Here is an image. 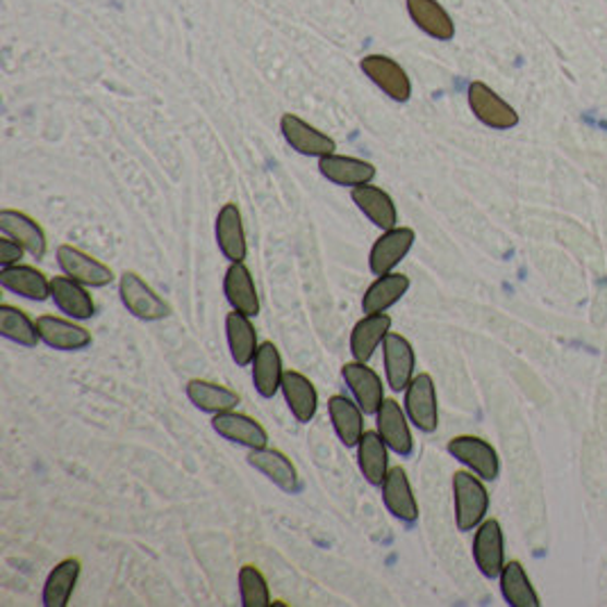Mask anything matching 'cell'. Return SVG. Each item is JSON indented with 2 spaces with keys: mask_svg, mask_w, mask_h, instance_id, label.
Masks as SVG:
<instances>
[{
  "mask_svg": "<svg viewBox=\"0 0 607 607\" xmlns=\"http://www.w3.org/2000/svg\"><path fill=\"white\" fill-rule=\"evenodd\" d=\"M351 198L360 213L383 232L399 223V209H396L393 198L378 184H362V187L351 190Z\"/></svg>",
  "mask_w": 607,
  "mask_h": 607,
  "instance_id": "obj_23",
  "label": "cell"
},
{
  "mask_svg": "<svg viewBox=\"0 0 607 607\" xmlns=\"http://www.w3.org/2000/svg\"><path fill=\"white\" fill-rule=\"evenodd\" d=\"M360 69L391 100L408 102L412 98L410 75L396 60L387 56H366L360 62Z\"/></svg>",
  "mask_w": 607,
  "mask_h": 607,
  "instance_id": "obj_8",
  "label": "cell"
},
{
  "mask_svg": "<svg viewBox=\"0 0 607 607\" xmlns=\"http://www.w3.org/2000/svg\"><path fill=\"white\" fill-rule=\"evenodd\" d=\"M184 391H187V399L192 401V405L207 414H221V412L236 410V405H240V401H242L240 393H236L234 389L213 383V380H201V378L190 380L187 387H184Z\"/></svg>",
  "mask_w": 607,
  "mask_h": 607,
  "instance_id": "obj_32",
  "label": "cell"
},
{
  "mask_svg": "<svg viewBox=\"0 0 607 607\" xmlns=\"http://www.w3.org/2000/svg\"><path fill=\"white\" fill-rule=\"evenodd\" d=\"M226 339H228V349L230 355L234 360L236 366H248L259 349L257 341V330L251 321V316L242 314V312H228L226 316Z\"/></svg>",
  "mask_w": 607,
  "mask_h": 607,
  "instance_id": "obj_30",
  "label": "cell"
},
{
  "mask_svg": "<svg viewBox=\"0 0 607 607\" xmlns=\"http://www.w3.org/2000/svg\"><path fill=\"white\" fill-rule=\"evenodd\" d=\"M469 108L483 125L491 128V130H512L519 125V112L512 108V105L498 96L487 83H471L469 92Z\"/></svg>",
  "mask_w": 607,
  "mask_h": 607,
  "instance_id": "obj_4",
  "label": "cell"
},
{
  "mask_svg": "<svg viewBox=\"0 0 607 607\" xmlns=\"http://www.w3.org/2000/svg\"><path fill=\"white\" fill-rule=\"evenodd\" d=\"M0 284L8 292L28 301L41 303L50 299V280L39 269L28 267V264H14V267L0 269Z\"/></svg>",
  "mask_w": 607,
  "mask_h": 607,
  "instance_id": "obj_31",
  "label": "cell"
},
{
  "mask_svg": "<svg viewBox=\"0 0 607 607\" xmlns=\"http://www.w3.org/2000/svg\"><path fill=\"white\" fill-rule=\"evenodd\" d=\"M405 412L410 416V424L421 433L433 435L439 428V403H437V387L430 374H418L405 389Z\"/></svg>",
  "mask_w": 607,
  "mask_h": 607,
  "instance_id": "obj_3",
  "label": "cell"
},
{
  "mask_svg": "<svg viewBox=\"0 0 607 607\" xmlns=\"http://www.w3.org/2000/svg\"><path fill=\"white\" fill-rule=\"evenodd\" d=\"M453 500H456V523L458 531L469 533L485 521L489 512V491L485 481L473 471L453 473Z\"/></svg>",
  "mask_w": 607,
  "mask_h": 607,
  "instance_id": "obj_1",
  "label": "cell"
},
{
  "mask_svg": "<svg viewBox=\"0 0 607 607\" xmlns=\"http://www.w3.org/2000/svg\"><path fill=\"white\" fill-rule=\"evenodd\" d=\"M357 466L368 485L383 487L389 473V446L378 430H364L357 444Z\"/></svg>",
  "mask_w": 607,
  "mask_h": 607,
  "instance_id": "obj_27",
  "label": "cell"
},
{
  "mask_svg": "<svg viewBox=\"0 0 607 607\" xmlns=\"http://www.w3.org/2000/svg\"><path fill=\"white\" fill-rule=\"evenodd\" d=\"M280 132H282L284 142L305 157H319L321 160V157L332 155L337 150V142L330 135H326V132L309 125L305 119H301L292 112L282 114Z\"/></svg>",
  "mask_w": 607,
  "mask_h": 607,
  "instance_id": "obj_11",
  "label": "cell"
},
{
  "mask_svg": "<svg viewBox=\"0 0 607 607\" xmlns=\"http://www.w3.org/2000/svg\"><path fill=\"white\" fill-rule=\"evenodd\" d=\"M410 292V278L405 274H387L378 276L362 296V312L364 314H378L387 312L399 303Z\"/></svg>",
  "mask_w": 607,
  "mask_h": 607,
  "instance_id": "obj_33",
  "label": "cell"
},
{
  "mask_svg": "<svg viewBox=\"0 0 607 607\" xmlns=\"http://www.w3.org/2000/svg\"><path fill=\"white\" fill-rule=\"evenodd\" d=\"M240 596L244 607H271L269 583L257 567L244 564L240 569Z\"/></svg>",
  "mask_w": 607,
  "mask_h": 607,
  "instance_id": "obj_37",
  "label": "cell"
},
{
  "mask_svg": "<svg viewBox=\"0 0 607 607\" xmlns=\"http://www.w3.org/2000/svg\"><path fill=\"white\" fill-rule=\"evenodd\" d=\"M246 462L259 471L264 478H269L280 491L299 494L301 491V476L296 464L289 460L278 448H251Z\"/></svg>",
  "mask_w": 607,
  "mask_h": 607,
  "instance_id": "obj_10",
  "label": "cell"
},
{
  "mask_svg": "<svg viewBox=\"0 0 607 607\" xmlns=\"http://www.w3.org/2000/svg\"><path fill=\"white\" fill-rule=\"evenodd\" d=\"M280 391L299 424H309L316 416V410H319V391H316L312 380L299 372H284Z\"/></svg>",
  "mask_w": 607,
  "mask_h": 607,
  "instance_id": "obj_28",
  "label": "cell"
},
{
  "mask_svg": "<svg viewBox=\"0 0 607 607\" xmlns=\"http://www.w3.org/2000/svg\"><path fill=\"white\" fill-rule=\"evenodd\" d=\"M0 232L12 236L35 259H44L48 253V236L44 228L31 215L21 213V209H3L0 213Z\"/></svg>",
  "mask_w": 607,
  "mask_h": 607,
  "instance_id": "obj_19",
  "label": "cell"
},
{
  "mask_svg": "<svg viewBox=\"0 0 607 607\" xmlns=\"http://www.w3.org/2000/svg\"><path fill=\"white\" fill-rule=\"evenodd\" d=\"M498 580H500V594H503L508 605H512V607H539L542 605V600L531 583V578H527L521 562H517V560L506 562Z\"/></svg>",
  "mask_w": 607,
  "mask_h": 607,
  "instance_id": "obj_35",
  "label": "cell"
},
{
  "mask_svg": "<svg viewBox=\"0 0 607 607\" xmlns=\"http://www.w3.org/2000/svg\"><path fill=\"white\" fill-rule=\"evenodd\" d=\"M23 253L25 248L19 242L3 234V240H0V267H14V264H21Z\"/></svg>",
  "mask_w": 607,
  "mask_h": 607,
  "instance_id": "obj_38",
  "label": "cell"
},
{
  "mask_svg": "<svg viewBox=\"0 0 607 607\" xmlns=\"http://www.w3.org/2000/svg\"><path fill=\"white\" fill-rule=\"evenodd\" d=\"M383 360H385V378L389 389L393 393L405 391L414 378V368H416V355L410 341L399 332H389L387 339L383 341Z\"/></svg>",
  "mask_w": 607,
  "mask_h": 607,
  "instance_id": "obj_14",
  "label": "cell"
},
{
  "mask_svg": "<svg viewBox=\"0 0 607 607\" xmlns=\"http://www.w3.org/2000/svg\"><path fill=\"white\" fill-rule=\"evenodd\" d=\"M391 332V316L385 312L364 314L351 332V355L357 362H368Z\"/></svg>",
  "mask_w": 607,
  "mask_h": 607,
  "instance_id": "obj_24",
  "label": "cell"
},
{
  "mask_svg": "<svg viewBox=\"0 0 607 607\" xmlns=\"http://www.w3.org/2000/svg\"><path fill=\"white\" fill-rule=\"evenodd\" d=\"M83 564L77 558H66L60 564L52 567L44 583V594H41L44 607H66L75 592Z\"/></svg>",
  "mask_w": 607,
  "mask_h": 607,
  "instance_id": "obj_34",
  "label": "cell"
},
{
  "mask_svg": "<svg viewBox=\"0 0 607 607\" xmlns=\"http://www.w3.org/2000/svg\"><path fill=\"white\" fill-rule=\"evenodd\" d=\"M341 378H344V383L349 385L353 399L357 401L362 412L376 416L378 408L383 405L387 396H385L383 378L374 372V368L366 362L353 360L341 366Z\"/></svg>",
  "mask_w": 607,
  "mask_h": 607,
  "instance_id": "obj_13",
  "label": "cell"
},
{
  "mask_svg": "<svg viewBox=\"0 0 607 607\" xmlns=\"http://www.w3.org/2000/svg\"><path fill=\"white\" fill-rule=\"evenodd\" d=\"M215 234H217V246L221 255L232 264V262H244L248 255V242H246V228H244V217L242 209L236 203H226L215 223Z\"/></svg>",
  "mask_w": 607,
  "mask_h": 607,
  "instance_id": "obj_15",
  "label": "cell"
},
{
  "mask_svg": "<svg viewBox=\"0 0 607 607\" xmlns=\"http://www.w3.org/2000/svg\"><path fill=\"white\" fill-rule=\"evenodd\" d=\"M414 242L416 232L412 228L396 226L391 230H385L372 246V253H368V269H372L374 276H387L396 271V267L410 255Z\"/></svg>",
  "mask_w": 607,
  "mask_h": 607,
  "instance_id": "obj_7",
  "label": "cell"
},
{
  "mask_svg": "<svg viewBox=\"0 0 607 607\" xmlns=\"http://www.w3.org/2000/svg\"><path fill=\"white\" fill-rule=\"evenodd\" d=\"M213 428H215V433L219 437H223V439H228L232 444L246 446L248 451H251V448L269 446L267 428H264L257 418H253L248 414H242V412H236V410L215 414Z\"/></svg>",
  "mask_w": 607,
  "mask_h": 607,
  "instance_id": "obj_18",
  "label": "cell"
},
{
  "mask_svg": "<svg viewBox=\"0 0 607 607\" xmlns=\"http://www.w3.org/2000/svg\"><path fill=\"white\" fill-rule=\"evenodd\" d=\"M448 453H451L460 464H464L469 471L476 473L485 483H491L498 478L500 473V460L496 448L473 435H460L448 441Z\"/></svg>",
  "mask_w": 607,
  "mask_h": 607,
  "instance_id": "obj_5",
  "label": "cell"
},
{
  "mask_svg": "<svg viewBox=\"0 0 607 607\" xmlns=\"http://www.w3.org/2000/svg\"><path fill=\"white\" fill-rule=\"evenodd\" d=\"M37 330L44 344L56 351H85L92 347V332L56 314H41L37 319Z\"/></svg>",
  "mask_w": 607,
  "mask_h": 607,
  "instance_id": "obj_16",
  "label": "cell"
},
{
  "mask_svg": "<svg viewBox=\"0 0 607 607\" xmlns=\"http://www.w3.org/2000/svg\"><path fill=\"white\" fill-rule=\"evenodd\" d=\"M58 264L64 276L73 278L75 282H81L85 287H108L114 282V271L108 267V264L92 257L89 253H85L83 248L71 246V244H62L58 246Z\"/></svg>",
  "mask_w": 607,
  "mask_h": 607,
  "instance_id": "obj_6",
  "label": "cell"
},
{
  "mask_svg": "<svg viewBox=\"0 0 607 607\" xmlns=\"http://www.w3.org/2000/svg\"><path fill=\"white\" fill-rule=\"evenodd\" d=\"M328 414L337 437L347 448H357L364 435V412L357 401L344 393H335L328 399Z\"/></svg>",
  "mask_w": 607,
  "mask_h": 607,
  "instance_id": "obj_26",
  "label": "cell"
},
{
  "mask_svg": "<svg viewBox=\"0 0 607 607\" xmlns=\"http://www.w3.org/2000/svg\"><path fill=\"white\" fill-rule=\"evenodd\" d=\"M319 173L337 184V187H362V184H372L376 180V167L366 160H360V157H351V155H326L319 160Z\"/></svg>",
  "mask_w": 607,
  "mask_h": 607,
  "instance_id": "obj_17",
  "label": "cell"
},
{
  "mask_svg": "<svg viewBox=\"0 0 607 607\" xmlns=\"http://www.w3.org/2000/svg\"><path fill=\"white\" fill-rule=\"evenodd\" d=\"M380 489H383L385 508L393 519H399L403 523L418 521V503H416V496L412 491V483L408 478L405 469L391 466Z\"/></svg>",
  "mask_w": 607,
  "mask_h": 607,
  "instance_id": "obj_20",
  "label": "cell"
},
{
  "mask_svg": "<svg viewBox=\"0 0 607 607\" xmlns=\"http://www.w3.org/2000/svg\"><path fill=\"white\" fill-rule=\"evenodd\" d=\"M408 14L418 31L437 41H451L456 37V21L439 0H405Z\"/></svg>",
  "mask_w": 607,
  "mask_h": 607,
  "instance_id": "obj_25",
  "label": "cell"
},
{
  "mask_svg": "<svg viewBox=\"0 0 607 607\" xmlns=\"http://www.w3.org/2000/svg\"><path fill=\"white\" fill-rule=\"evenodd\" d=\"M376 430L389 446V451L401 458L414 453V437L410 430V416L396 399H385L376 412Z\"/></svg>",
  "mask_w": 607,
  "mask_h": 607,
  "instance_id": "obj_9",
  "label": "cell"
},
{
  "mask_svg": "<svg viewBox=\"0 0 607 607\" xmlns=\"http://www.w3.org/2000/svg\"><path fill=\"white\" fill-rule=\"evenodd\" d=\"M0 335L23 349H37V344L41 341L37 321H33L23 309L8 303L0 305Z\"/></svg>",
  "mask_w": 607,
  "mask_h": 607,
  "instance_id": "obj_36",
  "label": "cell"
},
{
  "mask_svg": "<svg viewBox=\"0 0 607 607\" xmlns=\"http://www.w3.org/2000/svg\"><path fill=\"white\" fill-rule=\"evenodd\" d=\"M473 560L485 578H498L506 567V537L496 519H485L473 537Z\"/></svg>",
  "mask_w": 607,
  "mask_h": 607,
  "instance_id": "obj_12",
  "label": "cell"
},
{
  "mask_svg": "<svg viewBox=\"0 0 607 607\" xmlns=\"http://www.w3.org/2000/svg\"><path fill=\"white\" fill-rule=\"evenodd\" d=\"M119 296L123 307L139 321H162L171 314L169 303L135 271L121 274Z\"/></svg>",
  "mask_w": 607,
  "mask_h": 607,
  "instance_id": "obj_2",
  "label": "cell"
},
{
  "mask_svg": "<svg viewBox=\"0 0 607 607\" xmlns=\"http://www.w3.org/2000/svg\"><path fill=\"white\" fill-rule=\"evenodd\" d=\"M223 294L232 309L246 316L259 314V294L255 287V278L244 262H232L223 276Z\"/></svg>",
  "mask_w": 607,
  "mask_h": 607,
  "instance_id": "obj_22",
  "label": "cell"
},
{
  "mask_svg": "<svg viewBox=\"0 0 607 607\" xmlns=\"http://www.w3.org/2000/svg\"><path fill=\"white\" fill-rule=\"evenodd\" d=\"M253 385L262 399H274V396L282 387L284 368H282V355L274 341H264L259 344L255 357H253Z\"/></svg>",
  "mask_w": 607,
  "mask_h": 607,
  "instance_id": "obj_29",
  "label": "cell"
},
{
  "mask_svg": "<svg viewBox=\"0 0 607 607\" xmlns=\"http://www.w3.org/2000/svg\"><path fill=\"white\" fill-rule=\"evenodd\" d=\"M50 299L60 312H64L75 321H87L96 314V303L87 292V287L75 282L69 276L50 278Z\"/></svg>",
  "mask_w": 607,
  "mask_h": 607,
  "instance_id": "obj_21",
  "label": "cell"
}]
</instances>
